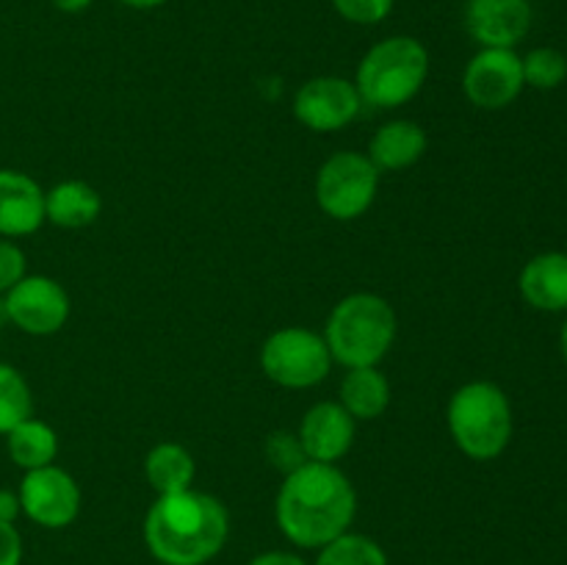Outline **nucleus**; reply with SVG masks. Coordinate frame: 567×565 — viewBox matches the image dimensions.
Here are the masks:
<instances>
[{
    "mask_svg": "<svg viewBox=\"0 0 567 565\" xmlns=\"http://www.w3.org/2000/svg\"><path fill=\"white\" fill-rule=\"evenodd\" d=\"M358 515V493L338 465L308 463L282 480L275 521L299 548H321L347 535Z\"/></svg>",
    "mask_w": 567,
    "mask_h": 565,
    "instance_id": "1",
    "label": "nucleus"
},
{
    "mask_svg": "<svg viewBox=\"0 0 567 565\" xmlns=\"http://www.w3.org/2000/svg\"><path fill=\"white\" fill-rule=\"evenodd\" d=\"M227 535V507L197 487L158 496L144 515V543L161 565L210 563L225 548Z\"/></svg>",
    "mask_w": 567,
    "mask_h": 565,
    "instance_id": "2",
    "label": "nucleus"
},
{
    "mask_svg": "<svg viewBox=\"0 0 567 565\" xmlns=\"http://www.w3.org/2000/svg\"><path fill=\"white\" fill-rule=\"evenodd\" d=\"M399 319L393 305L380 294L358 291L332 308L324 327V341L332 360L343 369L380 366L393 349Z\"/></svg>",
    "mask_w": 567,
    "mask_h": 565,
    "instance_id": "3",
    "label": "nucleus"
},
{
    "mask_svg": "<svg viewBox=\"0 0 567 565\" xmlns=\"http://www.w3.org/2000/svg\"><path fill=\"white\" fill-rule=\"evenodd\" d=\"M449 435L471 460H496L513 441V404L502 386L474 380L452 393L446 408Z\"/></svg>",
    "mask_w": 567,
    "mask_h": 565,
    "instance_id": "4",
    "label": "nucleus"
},
{
    "mask_svg": "<svg viewBox=\"0 0 567 565\" xmlns=\"http://www.w3.org/2000/svg\"><path fill=\"white\" fill-rule=\"evenodd\" d=\"M426 75L430 50L415 37H388L360 59L354 86L363 105L391 111L410 103L424 89Z\"/></svg>",
    "mask_w": 567,
    "mask_h": 565,
    "instance_id": "5",
    "label": "nucleus"
},
{
    "mask_svg": "<svg viewBox=\"0 0 567 565\" xmlns=\"http://www.w3.org/2000/svg\"><path fill=\"white\" fill-rule=\"evenodd\" d=\"M332 355L321 332L308 327H280L260 347V369L275 386L302 391L316 388L332 371Z\"/></svg>",
    "mask_w": 567,
    "mask_h": 565,
    "instance_id": "6",
    "label": "nucleus"
},
{
    "mask_svg": "<svg viewBox=\"0 0 567 565\" xmlns=\"http://www.w3.org/2000/svg\"><path fill=\"white\" fill-rule=\"evenodd\" d=\"M380 175L365 153L341 150L330 155L316 175V203L321 214L336 222L360 219L374 205Z\"/></svg>",
    "mask_w": 567,
    "mask_h": 565,
    "instance_id": "7",
    "label": "nucleus"
},
{
    "mask_svg": "<svg viewBox=\"0 0 567 565\" xmlns=\"http://www.w3.org/2000/svg\"><path fill=\"white\" fill-rule=\"evenodd\" d=\"M17 496H20L22 515L44 530H64L81 515V485L70 471L55 463L25 471Z\"/></svg>",
    "mask_w": 567,
    "mask_h": 565,
    "instance_id": "8",
    "label": "nucleus"
},
{
    "mask_svg": "<svg viewBox=\"0 0 567 565\" xmlns=\"http://www.w3.org/2000/svg\"><path fill=\"white\" fill-rule=\"evenodd\" d=\"M70 294L48 275H25L3 299L6 319L37 338L55 336L70 319Z\"/></svg>",
    "mask_w": 567,
    "mask_h": 565,
    "instance_id": "9",
    "label": "nucleus"
},
{
    "mask_svg": "<svg viewBox=\"0 0 567 565\" xmlns=\"http://www.w3.org/2000/svg\"><path fill=\"white\" fill-rule=\"evenodd\" d=\"M363 111L354 81L341 75H319L293 94V116L313 133H336L352 125Z\"/></svg>",
    "mask_w": 567,
    "mask_h": 565,
    "instance_id": "10",
    "label": "nucleus"
},
{
    "mask_svg": "<svg viewBox=\"0 0 567 565\" xmlns=\"http://www.w3.org/2000/svg\"><path fill=\"white\" fill-rule=\"evenodd\" d=\"M524 64L509 48H482L463 72V92L476 109L502 111L524 92Z\"/></svg>",
    "mask_w": 567,
    "mask_h": 565,
    "instance_id": "11",
    "label": "nucleus"
},
{
    "mask_svg": "<svg viewBox=\"0 0 567 565\" xmlns=\"http://www.w3.org/2000/svg\"><path fill=\"white\" fill-rule=\"evenodd\" d=\"M532 28L529 0H468L465 31L482 48H509L524 42Z\"/></svg>",
    "mask_w": 567,
    "mask_h": 565,
    "instance_id": "12",
    "label": "nucleus"
},
{
    "mask_svg": "<svg viewBox=\"0 0 567 565\" xmlns=\"http://www.w3.org/2000/svg\"><path fill=\"white\" fill-rule=\"evenodd\" d=\"M354 427L358 421L343 410L341 402H319L305 413L297 435L308 460L336 465L352 449Z\"/></svg>",
    "mask_w": 567,
    "mask_h": 565,
    "instance_id": "13",
    "label": "nucleus"
},
{
    "mask_svg": "<svg viewBox=\"0 0 567 565\" xmlns=\"http://www.w3.org/2000/svg\"><path fill=\"white\" fill-rule=\"evenodd\" d=\"M44 225V188L31 175L0 170V238H22Z\"/></svg>",
    "mask_w": 567,
    "mask_h": 565,
    "instance_id": "14",
    "label": "nucleus"
},
{
    "mask_svg": "<svg viewBox=\"0 0 567 565\" xmlns=\"http://www.w3.org/2000/svg\"><path fill=\"white\" fill-rule=\"evenodd\" d=\"M520 297L543 314L567 310V253H540L520 269Z\"/></svg>",
    "mask_w": 567,
    "mask_h": 565,
    "instance_id": "15",
    "label": "nucleus"
},
{
    "mask_svg": "<svg viewBox=\"0 0 567 565\" xmlns=\"http://www.w3.org/2000/svg\"><path fill=\"white\" fill-rule=\"evenodd\" d=\"M430 138L413 120L385 122L369 142V158L380 172H402L424 158Z\"/></svg>",
    "mask_w": 567,
    "mask_h": 565,
    "instance_id": "16",
    "label": "nucleus"
},
{
    "mask_svg": "<svg viewBox=\"0 0 567 565\" xmlns=\"http://www.w3.org/2000/svg\"><path fill=\"white\" fill-rule=\"evenodd\" d=\"M103 197L86 181H61L44 192V222L64 230H81L97 222Z\"/></svg>",
    "mask_w": 567,
    "mask_h": 565,
    "instance_id": "17",
    "label": "nucleus"
},
{
    "mask_svg": "<svg viewBox=\"0 0 567 565\" xmlns=\"http://www.w3.org/2000/svg\"><path fill=\"white\" fill-rule=\"evenodd\" d=\"M338 402L354 421H374L391 404V382L377 366L347 369L338 388Z\"/></svg>",
    "mask_w": 567,
    "mask_h": 565,
    "instance_id": "18",
    "label": "nucleus"
},
{
    "mask_svg": "<svg viewBox=\"0 0 567 565\" xmlns=\"http://www.w3.org/2000/svg\"><path fill=\"white\" fill-rule=\"evenodd\" d=\"M144 476H147L150 487L158 496H169V493H181L194 487V476H197V463L194 454L181 443H155L144 458Z\"/></svg>",
    "mask_w": 567,
    "mask_h": 565,
    "instance_id": "19",
    "label": "nucleus"
},
{
    "mask_svg": "<svg viewBox=\"0 0 567 565\" xmlns=\"http://www.w3.org/2000/svg\"><path fill=\"white\" fill-rule=\"evenodd\" d=\"M6 452H9L11 463L20 465L22 471L44 469L59 458V435L53 427L31 415L11 432H6Z\"/></svg>",
    "mask_w": 567,
    "mask_h": 565,
    "instance_id": "20",
    "label": "nucleus"
},
{
    "mask_svg": "<svg viewBox=\"0 0 567 565\" xmlns=\"http://www.w3.org/2000/svg\"><path fill=\"white\" fill-rule=\"evenodd\" d=\"M33 415V393L22 371L11 363H0V435L14 430L20 421Z\"/></svg>",
    "mask_w": 567,
    "mask_h": 565,
    "instance_id": "21",
    "label": "nucleus"
},
{
    "mask_svg": "<svg viewBox=\"0 0 567 565\" xmlns=\"http://www.w3.org/2000/svg\"><path fill=\"white\" fill-rule=\"evenodd\" d=\"M313 565H388V554L371 537L347 532V535L321 546Z\"/></svg>",
    "mask_w": 567,
    "mask_h": 565,
    "instance_id": "22",
    "label": "nucleus"
},
{
    "mask_svg": "<svg viewBox=\"0 0 567 565\" xmlns=\"http://www.w3.org/2000/svg\"><path fill=\"white\" fill-rule=\"evenodd\" d=\"M524 64V83L532 89H557L567 78V59L554 48H535L520 59Z\"/></svg>",
    "mask_w": 567,
    "mask_h": 565,
    "instance_id": "23",
    "label": "nucleus"
},
{
    "mask_svg": "<svg viewBox=\"0 0 567 565\" xmlns=\"http://www.w3.org/2000/svg\"><path fill=\"white\" fill-rule=\"evenodd\" d=\"M266 460H269L271 469L282 471V474H291V471L302 469L308 463V454H305L297 432L275 430L266 438Z\"/></svg>",
    "mask_w": 567,
    "mask_h": 565,
    "instance_id": "24",
    "label": "nucleus"
},
{
    "mask_svg": "<svg viewBox=\"0 0 567 565\" xmlns=\"http://www.w3.org/2000/svg\"><path fill=\"white\" fill-rule=\"evenodd\" d=\"M396 0H332L338 14L354 25H377L393 11Z\"/></svg>",
    "mask_w": 567,
    "mask_h": 565,
    "instance_id": "25",
    "label": "nucleus"
},
{
    "mask_svg": "<svg viewBox=\"0 0 567 565\" xmlns=\"http://www.w3.org/2000/svg\"><path fill=\"white\" fill-rule=\"evenodd\" d=\"M28 275L25 253L11 238H0V294L11 291Z\"/></svg>",
    "mask_w": 567,
    "mask_h": 565,
    "instance_id": "26",
    "label": "nucleus"
},
{
    "mask_svg": "<svg viewBox=\"0 0 567 565\" xmlns=\"http://www.w3.org/2000/svg\"><path fill=\"white\" fill-rule=\"evenodd\" d=\"M22 563V535L14 524L0 521V565Z\"/></svg>",
    "mask_w": 567,
    "mask_h": 565,
    "instance_id": "27",
    "label": "nucleus"
},
{
    "mask_svg": "<svg viewBox=\"0 0 567 565\" xmlns=\"http://www.w3.org/2000/svg\"><path fill=\"white\" fill-rule=\"evenodd\" d=\"M249 565H308V563H305V557H299V554L280 552V548H275V552L255 554V557L249 559Z\"/></svg>",
    "mask_w": 567,
    "mask_h": 565,
    "instance_id": "28",
    "label": "nucleus"
},
{
    "mask_svg": "<svg viewBox=\"0 0 567 565\" xmlns=\"http://www.w3.org/2000/svg\"><path fill=\"white\" fill-rule=\"evenodd\" d=\"M20 515H22V507H20V496H17V491L0 487V521H6V524H14Z\"/></svg>",
    "mask_w": 567,
    "mask_h": 565,
    "instance_id": "29",
    "label": "nucleus"
},
{
    "mask_svg": "<svg viewBox=\"0 0 567 565\" xmlns=\"http://www.w3.org/2000/svg\"><path fill=\"white\" fill-rule=\"evenodd\" d=\"M92 3L94 0H53L55 9L64 11V14H81V11H86Z\"/></svg>",
    "mask_w": 567,
    "mask_h": 565,
    "instance_id": "30",
    "label": "nucleus"
},
{
    "mask_svg": "<svg viewBox=\"0 0 567 565\" xmlns=\"http://www.w3.org/2000/svg\"><path fill=\"white\" fill-rule=\"evenodd\" d=\"M122 6H131V9H138V11H147V9H158V6H164L166 0H120Z\"/></svg>",
    "mask_w": 567,
    "mask_h": 565,
    "instance_id": "31",
    "label": "nucleus"
},
{
    "mask_svg": "<svg viewBox=\"0 0 567 565\" xmlns=\"http://www.w3.org/2000/svg\"><path fill=\"white\" fill-rule=\"evenodd\" d=\"M559 349H563V358L567 363V321L563 325V332H559Z\"/></svg>",
    "mask_w": 567,
    "mask_h": 565,
    "instance_id": "32",
    "label": "nucleus"
}]
</instances>
